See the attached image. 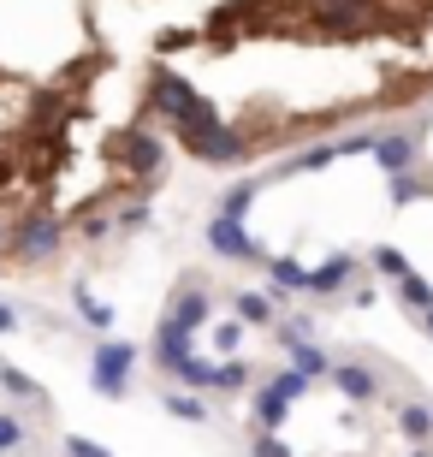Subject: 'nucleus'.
Wrapping results in <instances>:
<instances>
[{
    "label": "nucleus",
    "instance_id": "obj_1",
    "mask_svg": "<svg viewBox=\"0 0 433 457\" xmlns=\"http://www.w3.org/2000/svg\"><path fill=\"white\" fill-rule=\"evenodd\" d=\"M214 0H0V279L113 250L172 172L167 48Z\"/></svg>",
    "mask_w": 433,
    "mask_h": 457
},
{
    "label": "nucleus",
    "instance_id": "obj_2",
    "mask_svg": "<svg viewBox=\"0 0 433 457\" xmlns=\"http://www.w3.org/2000/svg\"><path fill=\"white\" fill-rule=\"evenodd\" d=\"M232 161L380 119L433 89V0H214L179 54Z\"/></svg>",
    "mask_w": 433,
    "mask_h": 457
}]
</instances>
